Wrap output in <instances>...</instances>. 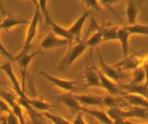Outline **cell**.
I'll list each match as a JSON object with an SVG mask.
<instances>
[{
    "instance_id": "30bf717a",
    "label": "cell",
    "mask_w": 148,
    "mask_h": 124,
    "mask_svg": "<svg viewBox=\"0 0 148 124\" xmlns=\"http://www.w3.org/2000/svg\"><path fill=\"white\" fill-rule=\"evenodd\" d=\"M90 57L92 61V66L88 65L86 67L84 85L88 87H101L99 76H98L97 72V67L93 62V56H92V54H90Z\"/></svg>"
},
{
    "instance_id": "6da1fadb",
    "label": "cell",
    "mask_w": 148,
    "mask_h": 124,
    "mask_svg": "<svg viewBox=\"0 0 148 124\" xmlns=\"http://www.w3.org/2000/svg\"><path fill=\"white\" fill-rule=\"evenodd\" d=\"M0 69H1L2 71L5 73V75H6L8 78H9L10 81L12 83L13 88H14V90H15V92L16 93V95H18V102L19 105L21 106V108L26 109L29 112H32V109L30 108L29 105H28L29 98L25 95L24 89L22 88V87L21 86V84H19L18 81V78H16L15 72H14V70H13L12 63H11V62H8V63L4 64L3 66L0 67Z\"/></svg>"
},
{
    "instance_id": "8992f818",
    "label": "cell",
    "mask_w": 148,
    "mask_h": 124,
    "mask_svg": "<svg viewBox=\"0 0 148 124\" xmlns=\"http://www.w3.org/2000/svg\"><path fill=\"white\" fill-rule=\"evenodd\" d=\"M146 56L142 57V56H128V57L124 58L118 63L113 64V67H115L120 71L122 70H134L141 68L142 65L145 61H146Z\"/></svg>"
},
{
    "instance_id": "f546056e",
    "label": "cell",
    "mask_w": 148,
    "mask_h": 124,
    "mask_svg": "<svg viewBox=\"0 0 148 124\" xmlns=\"http://www.w3.org/2000/svg\"><path fill=\"white\" fill-rule=\"evenodd\" d=\"M71 124H87V123H86L84 117H83V114L80 112L74 117Z\"/></svg>"
},
{
    "instance_id": "2e32d148",
    "label": "cell",
    "mask_w": 148,
    "mask_h": 124,
    "mask_svg": "<svg viewBox=\"0 0 148 124\" xmlns=\"http://www.w3.org/2000/svg\"><path fill=\"white\" fill-rule=\"evenodd\" d=\"M101 29L103 42L107 41H115L117 40V29L118 27L113 24H104L100 26Z\"/></svg>"
},
{
    "instance_id": "9a60e30c",
    "label": "cell",
    "mask_w": 148,
    "mask_h": 124,
    "mask_svg": "<svg viewBox=\"0 0 148 124\" xmlns=\"http://www.w3.org/2000/svg\"><path fill=\"white\" fill-rule=\"evenodd\" d=\"M98 76H99V80H100V84H101V88H104L105 90L110 93V95L113 96V95L118 94V87L114 84L113 81H111L110 80L106 77L103 73L100 71V69L97 68Z\"/></svg>"
},
{
    "instance_id": "ffe728a7",
    "label": "cell",
    "mask_w": 148,
    "mask_h": 124,
    "mask_svg": "<svg viewBox=\"0 0 148 124\" xmlns=\"http://www.w3.org/2000/svg\"><path fill=\"white\" fill-rule=\"evenodd\" d=\"M138 14V5L135 1H127V25H133L136 23V18Z\"/></svg>"
},
{
    "instance_id": "9c48e42d",
    "label": "cell",
    "mask_w": 148,
    "mask_h": 124,
    "mask_svg": "<svg viewBox=\"0 0 148 124\" xmlns=\"http://www.w3.org/2000/svg\"><path fill=\"white\" fill-rule=\"evenodd\" d=\"M70 44L68 40H65L63 38H60L53 34L52 32L49 33L46 37L44 38V40L41 43V49L42 50H51L57 47H62L66 46V45Z\"/></svg>"
},
{
    "instance_id": "3957f363",
    "label": "cell",
    "mask_w": 148,
    "mask_h": 124,
    "mask_svg": "<svg viewBox=\"0 0 148 124\" xmlns=\"http://www.w3.org/2000/svg\"><path fill=\"white\" fill-rule=\"evenodd\" d=\"M33 4L35 5V11H34V15H33L31 21L29 22V25L27 27V32H26V37H25V41H24V46L22 48L21 52L18 53V54H24V53H27V52L30 49V46H31L33 40L36 37V34H37V29H38V24L39 21L42 18L41 15V11H40V7H39L38 1H34Z\"/></svg>"
},
{
    "instance_id": "ba28073f",
    "label": "cell",
    "mask_w": 148,
    "mask_h": 124,
    "mask_svg": "<svg viewBox=\"0 0 148 124\" xmlns=\"http://www.w3.org/2000/svg\"><path fill=\"white\" fill-rule=\"evenodd\" d=\"M91 13V10H88V11H85L82 15H80L79 18L77 19V21L73 23L71 26L69 28H67L68 31L70 32V34L72 35V37L74 40H76L77 42H79L82 41L80 39V36H82V29H83V25H84V22L86 21V19L89 17Z\"/></svg>"
},
{
    "instance_id": "8fae6325",
    "label": "cell",
    "mask_w": 148,
    "mask_h": 124,
    "mask_svg": "<svg viewBox=\"0 0 148 124\" xmlns=\"http://www.w3.org/2000/svg\"><path fill=\"white\" fill-rule=\"evenodd\" d=\"M42 52V50H35L33 52H30V53H24V54H18L16 56H15V60L18 62L19 68H21V72H22V76L24 78V72L26 71V69L28 68L29 64L31 63L32 59L37 56L39 53Z\"/></svg>"
},
{
    "instance_id": "836d02e7",
    "label": "cell",
    "mask_w": 148,
    "mask_h": 124,
    "mask_svg": "<svg viewBox=\"0 0 148 124\" xmlns=\"http://www.w3.org/2000/svg\"><path fill=\"white\" fill-rule=\"evenodd\" d=\"M1 21H2V19H1V18H0V22H1Z\"/></svg>"
},
{
    "instance_id": "484cf974",
    "label": "cell",
    "mask_w": 148,
    "mask_h": 124,
    "mask_svg": "<svg viewBox=\"0 0 148 124\" xmlns=\"http://www.w3.org/2000/svg\"><path fill=\"white\" fill-rule=\"evenodd\" d=\"M45 116L49 120H51L52 124H71V122L67 120L66 118L60 116V115L51 114V112H45Z\"/></svg>"
},
{
    "instance_id": "d4e9b609",
    "label": "cell",
    "mask_w": 148,
    "mask_h": 124,
    "mask_svg": "<svg viewBox=\"0 0 148 124\" xmlns=\"http://www.w3.org/2000/svg\"><path fill=\"white\" fill-rule=\"evenodd\" d=\"M146 80V70L141 68H138L134 71L133 79L131 81V84H142V83Z\"/></svg>"
},
{
    "instance_id": "4dcf8cb0",
    "label": "cell",
    "mask_w": 148,
    "mask_h": 124,
    "mask_svg": "<svg viewBox=\"0 0 148 124\" xmlns=\"http://www.w3.org/2000/svg\"><path fill=\"white\" fill-rule=\"evenodd\" d=\"M0 53H2L4 56H6L7 58H9L10 60H15V56H14L10 52H8L7 49L3 46V44L0 41Z\"/></svg>"
},
{
    "instance_id": "44dd1931",
    "label": "cell",
    "mask_w": 148,
    "mask_h": 124,
    "mask_svg": "<svg viewBox=\"0 0 148 124\" xmlns=\"http://www.w3.org/2000/svg\"><path fill=\"white\" fill-rule=\"evenodd\" d=\"M82 112H86V114H89L90 115H92V116L96 117L97 119L99 120L100 122H102L103 124H113V121L103 111H98V110H94V109H85L82 107Z\"/></svg>"
},
{
    "instance_id": "603a6c76",
    "label": "cell",
    "mask_w": 148,
    "mask_h": 124,
    "mask_svg": "<svg viewBox=\"0 0 148 124\" xmlns=\"http://www.w3.org/2000/svg\"><path fill=\"white\" fill-rule=\"evenodd\" d=\"M28 105L30 108H33L35 110H38V111H42V112H49V109L51 108V105L47 102H45L43 100H39V99H30L28 100Z\"/></svg>"
},
{
    "instance_id": "5bb4252c",
    "label": "cell",
    "mask_w": 148,
    "mask_h": 124,
    "mask_svg": "<svg viewBox=\"0 0 148 124\" xmlns=\"http://www.w3.org/2000/svg\"><path fill=\"white\" fill-rule=\"evenodd\" d=\"M57 100L59 101L60 103H62L64 106H66L67 108L71 109L72 111L82 112V106L79 105V102L75 99L74 95H73L72 93H65V94L60 95V96L57 97Z\"/></svg>"
},
{
    "instance_id": "f1b7e54d",
    "label": "cell",
    "mask_w": 148,
    "mask_h": 124,
    "mask_svg": "<svg viewBox=\"0 0 148 124\" xmlns=\"http://www.w3.org/2000/svg\"><path fill=\"white\" fill-rule=\"evenodd\" d=\"M85 5L89 6L90 9H95L96 11H101V7L99 6L100 1H95V0H87V1H82Z\"/></svg>"
},
{
    "instance_id": "d6a6232c",
    "label": "cell",
    "mask_w": 148,
    "mask_h": 124,
    "mask_svg": "<svg viewBox=\"0 0 148 124\" xmlns=\"http://www.w3.org/2000/svg\"><path fill=\"white\" fill-rule=\"evenodd\" d=\"M0 111H1L2 112H7V114L8 112H11L10 108L8 107L7 104L1 99V98H0Z\"/></svg>"
},
{
    "instance_id": "1f68e13d",
    "label": "cell",
    "mask_w": 148,
    "mask_h": 124,
    "mask_svg": "<svg viewBox=\"0 0 148 124\" xmlns=\"http://www.w3.org/2000/svg\"><path fill=\"white\" fill-rule=\"evenodd\" d=\"M31 114V120H32V124H44V122L40 119V117L38 116L37 114H35L34 112H30Z\"/></svg>"
},
{
    "instance_id": "d590c367",
    "label": "cell",
    "mask_w": 148,
    "mask_h": 124,
    "mask_svg": "<svg viewBox=\"0 0 148 124\" xmlns=\"http://www.w3.org/2000/svg\"><path fill=\"white\" fill-rule=\"evenodd\" d=\"M1 112H1V111H0V114H1Z\"/></svg>"
},
{
    "instance_id": "4316f807",
    "label": "cell",
    "mask_w": 148,
    "mask_h": 124,
    "mask_svg": "<svg viewBox=\"0 0 148 124\" xmlns=\"http://www.w3.org/2000/svg\"><path fill=\"white\" fill-rule=\"evenodd\" d=\"M0 121L2 122V124H19L18 119L12 112H8L6 115H3L0 118Z\"/></svg>"
},
{
    "instance_id": "e575fe53",
    "label": "cell",
    "mask_w": 148,
    "mask_h": 124,
    "mask_svg": "<svg viewBox=\"0 0 148 124\" xmlns=\"http://www.w3.org/2000/svg\"><path fill=\"white\" fill-rule=\"evenodd\" d=\"M1 57H2V56H1V54H0V60H1Z\"/></svg>"
},
{
    "instance_id": "7c38bea8",
    "label": "cell",
    "mask_w": 148,
    "mask_h": 124,
    "mask_svg": "<svg viewBox=\"0 0 148 124\" xmlns=\"http://www.w3.org/2000/svg\"><path fill=\"white\" fill-rule=\"evenodd\" d=\"M130 34L127 31L126 27L122 26L118 27L117 29V41H119L120 45H121V49L124 58L128 57V52H129V39H130Z\"/></svg>"
},
{
    "instance_id": "d6986e66",
    "label": "cell",
    "mask_w": 148,
    "mask_h": 124,
    "mask_svg": "<svg viewBox=\"0 0 148 124\" xmlns=\"http://www.w3.org/2000/svg\"><path fill=\"white\" fill-rule=\"evenodd\" d=\"M27 21L23 19H16L12 15L8 16L7 18L2 19V21L0 22V28L4 30H9L11 28L16 26V25H21V24H26Z\"/></svg>"
},
{
    "instance_id": "cb8c5ba5",
    "label": "cell",
    "mask_w": 148,
    "mask_h": 124,
    "mask_svg": "<svg viewBox=\"0 0 148 124\" xmlns=\"http://www.w3.org/2000/svg\"><path fill=\"white\" fill-rule=\"evenodd\" d=\"M127 31L130 35L139 34V35H147L148 34V27L146 24H139L136 23L133 25H125Z\"/></svg>"
},
{
    "instance_id": "4fadbf2b",
    "label": "cell",
    "mask_w": 148,
    "mask_h": 124,
    "mask_svg": "<svg viewBox=\"0 0 148 124\" xmlns=\"http://www.w3.org/2000/svg\"><path fill=\"white\" fill-rule=\"evenodd\" d=\"M79 104L83 106H101L103 105V97L86 94H73Z\"/></svg>"
},
{
    "instance_id": "7402d4cb",
    "label": "cell",
    "mask_w": 148,
    "mask_h": 124,
    "mask_svg": "<svg viewBox=\"0 0 148 124\" xmlns=\"http://www.w3.org/2000/svg\"><path fill=\"white\" fill-rule=\"evenodd\" d=\"M85 42V45L88 47H91V48H95L99 44H101L103 42V36H102V32H101V29H100V26H98L96 28V31L94 30V33L92 34L90 37L88 38V40H84Z\"/></svg>"
},
{
    "instance_id": "ac0fdd59",
    "label": "cell",
    "mask_w": 148,
    "mask_h": 124,
    "mask_svg": "<svg viewBox=\"0 0 148 124\" xmlns=\"http://www.w3.org/2000/svg\"><path fill=\"white\" fill-rule=\"evenodd\" d=\"M124 99L133 107H138V108H144V109H147L148 107L147 98H144L142 96L127 93V94L124 95Z\"/></svg>"
},
{
    "instance_id": "83f0119b",
    "label": "cell",
    "mask_w": 148,
    "mask_h": 124,
    "mask_svg": "<svg viewBox=\"0 0 148 124\" xmlns=\"http://www.w3.org/2000/svg\"><path fill=\"white\" fill-rule=\"evenodd\" d=\"M119 100L114 98L111 95H108L105 98H103V105L110 107V108H119L118 107Z\"/></svg>"
},
{
    "instance_id": "e0dca14e",
    "label": "cell",
    "mask_w": 148,
    "mask_h": 124,
    "mask_svg": "<svg viewBox=\"0 0 148 124\" xmlns=\"http://www.w3.org/2000/svg\"><path fill=\"white\" fill-rule=\"evenodd\" d=\"M124 89L130 94L138 95L144 98L147 97V83H145L143 84H126V85H122Z\"/></svg>"
},
{
    "instance_id": "52a82bcc",
    "label": "cell",
    "mask_w": 148,
    "mask_h": 124,
    "mask_svg": "<svg viewBox=\"0 0 148 124\" xmlns=\"http://www.w3.org/2000/svg\"><path fill=\"white\" fill-rule=\"evenodd\" d=\"M39 73H40V75L43 76L44 78H46L49 81H51L52 84L59 87L60 89H63V90H65V91H74V90L76 89V81H75L64 80V79L56 78V77H54V76L49 75V73L46 71H40Z\"/></svg>"
},
{
    "instance_id": "7a4b0ae2",
    "label": "cell",
    "mask_w": 148,
    "mask_h": 124,
    "mask_svg": "<svg viewBox=\"0 0 148 124\" xmlns=\"http://www.w3.org/2000/svg\"><path fill=\"white\" fill-rule=\"evenodd\" d=\"M87 49V46L85 45L84 40H82L79 42H77L73 47H70L69 50H67L66 54L63 56L61 61L58 64V71L62 72L65 70L69 69L72 66V64L82 55V53Z\"/></svg>"
},
{
    "instance_id": "5b68a950",
    "label": "cell",
    "mask_w": 148,
    "mask_h": 124,
    "mask_svg": "<svg viewBox=\"0 0 148 124\" xmlns=\"http://www.w3.org/2000/svg\"><path fill=\"white\" fill-rule=\"evenodd\" d=\"M97 52H98V57H99V62H100V66H101V71L108 80H110L111 81H119L122 80H125L127 78V75L125 73H123L122 71H120L115 67H113L112 65H108L104 61V59L102 57V53L99 50V49L97 48Z\"/></svg>"
},
{
    "instance_id": "277c9868",
    "label": "cell",
    "mask_w": 148,
    "mask_h": 124,
    "mask_svg": "<svg viewBox=\"0 0 148 124\" xmlns=\"http://www.w3.org/2000/svg\"><path fill=\"white\" fill-rule=\"evenodd\" d=\"M38 4H39V7H40L41 14H43L47 23L51 27L52 33L56 36H58V37L63 38V39H65V40H68L70 43H72V42L74 41V39H73L72 35L70 34L68 29L60 26L59 24H57L56 22H54L53 19L51 18V16H49V10H47V4H49V2L47 1H38Z\"/></svg>"
}]
</instances>
